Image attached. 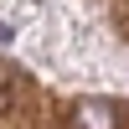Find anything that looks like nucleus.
Here are the masks:
<instances>
[{
	"instance_id": "nucleus-1",
	"label": "nucleus",
	"mask_w": 129,
	"mask_h": 129,
	"mask_svg": "<svg viewBox=\"0 0 129 129\" xmlns=\"http://www.w3.org/2000/svg\"><path fill=\"white\" fill-rule=\"evenodd\" d=\"M114 103H83L78 109V129H119V119H114Z\"/></svg>"
},
{
	"instance_id": "nucleus-2",
	"label": "nucleus",
	"mask_w": 129,
	"mask_h": 129,
	"mask_svg": "<svg viewBox=\"0 0 129 129\" xmlns=\"http://www.w3.org/2000/svg\"><path fill=\"white\" fill-rule=\"evenodd\" d=\"M10 109V72H0V114Z\"/></svg>"
}]
</instances>
